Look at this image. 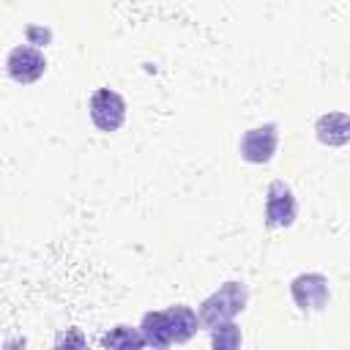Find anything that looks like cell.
<instances>
[{
	"instance_id": "cell-9",
	"label": "cell",
	"mask_w": 350,
	"mask_h": 350,
	"mask_svg": "<svg viewBox=\"0 0 350 350\" xmlns=\"http://www.w3.org/2000/svg\"><path fill=\"white\" fill-rule=\"evenodd\" d=\"M139 331L145 336V345H150V347H170V345H175L172 331H170V320H167V309L145 312L142 320H139Z\"/></svg>"
},
{
	"instance_id": "cell-3",
	"label": "cell",
	"mask_w": 350,
	"mask_h": 350,
	"mask_svg": "<svg viewBox=\"0 0 350 350\" xmlns=\"http://www.w3.org/2000/svg\"><path fill=\"white\" fill-rule=\"evenodd\" d=\"M88 112H90V120H93V126H96L98 131L112 134V131H118V129L123 126V120H126V101H123V96H120L118 90H112V88H98V90L90 96V101H88Z\"/></svg>"
},
{
	"instance_id": "cell-4",
	"label": "cell",
	"mask_w": 350,
	"mask_h": 350,
	"mask_svg": "<svg viewBox=\"0 0 350 350\" xmlns=\"http://www.w3.org/2000/svg\"><path fill=\"white\" fill-rule=\"evenodd\" d=\"M276 145H279V126L262 123V126L243 131V137L238 142V153L249 164H268L276 153Z\"/></svg>"
},
{
	"instance_id": "cell-11",
	"label": "cell",
	"mask_w": 350,
	"mask_h": 350,
	"mask_svg": "<svg viewBox=\"0 0 350 350\" xmlns=\"http://www.w3.org/2000/svg\"><path fill=\"white\" fill-rule=\"evenodd\" d=\"M211 345L216 350H235L241 347V328L230 320V323H221L211 331Z\"/></svg>"
},
{
	"instance_id": "cell-8",
	"label": "cell",
	"mask_w": 350,
	"mask_h": 350,
	"mask_svg": "<svg viewBox=\"0 0 350 350\" xmlns=\"http://www.w3.org/2000/svg\"><path fill=\"white\" fill-rule=\"evenodd\" d=\"M167 320H170V331H172L175 345L189 342V339L197 334V328H202L200 314H197L191 306H186V304H172V306H167Z\"/></svg>"
},
{
	"instance_id": "cell-10",
	"label": "cell",
	"mask_w": 350,
	"mask_h": 350,
	"mask_svg": "<svg viewBox=\"0 0 350 350\" xmlns=\"http://www.w3.org/2000/svg\"><path fill=\"white\" fill-rule=\"evenodd\" d=\"M104 347H142L145 345V336L139 328H129V325H115L104 339H101Z\"/></svg>"
},
{
	"instance_id": "cell-2",
	"label": "cell",
	"mask_w": 350,
	"mask_h": 350,
	"mask_svg": "<svg viewBox=\"0 0 350 350\" xmlns=\"http://www.w3.org/2000/svg\"><path fill=\"white\" fill-rule=\"evenodd\" d=\"M295 216H298V200H295L293 189L284 180L268 183V189H265V211H262L265 227H271V230L293 227Z\"/></svg>"
},
{
	"instance_id": "cell-1",
	"label": "cell",
	"mask_w": 350,
	"mask_h": 350,
	"mask_svg": "<svg viewBox=\"0 0 350 350\" xmlns=\"http://www.w3.org/2000/svg\"><path fill=\"white\" fill-rule=\"evenodd\" d=\"M249 304V287L243 282H224L219 290H213L197 309L200 323L205 331H213L221 323L235 320V314H241Z\"/></svg>"
},
{
	"instance_id": "cell-7",
	"label": "cell",
	"mask_w": 350,
	"mask_h": 350,
	"mask_svg": "<svg viewBox=\"0 0 350 350\" xmlns=\"http://www.w3.org/2000/svg\"><path fill=\"white\" fill-rule=\"evenodd\" d=\"M314 137L328 145V148H339L350 142V115L347 112H325L314 120Z\"/></svg>"
},
{
	"instance_id": "cell-5",
	"label": "cell",
	"mask_w": 350,
	"mask_h": 350,
	"mask_svg": "<svg viewBox=\"0 0 350 350\" xmlns=\"http://www.w3.org/2000/svg\"><path fill=\"white\" fill-rule=\"evenodd\" d=\"M290 295L301 312H320L331 301V287L323 273H298L290 282Z\"/></svg>"
},
{
	"instance_id": "cell-6",
	"label": "cell",
	"mask_w": 350,
	"mask_h": 350,
	"mask_svg": "<svg viewBox=\"0 0 350 350\" xmlns=\"http://www.w3.org/2000/svg\"><path fill=\"white\" fill-rule=\"evenodd\" d=\"M5 68H8V77L19 85H33L36 79L44 77L46 71V57L41 49L30 46V44H19L8 52L5 57Z\"/></svg>"
},
{
	"instance_id": "cell-12",
	"label": "cell",
	"mask_w": 350,
	"mask_h": 350,
	"mask_svg": "<svg viewBox=\"0 0 350 350\" xmlns=\"http://www.w3.org/2000/svg\"><path fill=\"white\" fill-rule=\"evenodd\" d=\"M57 345H85V342H82V336H63V339H57Z\"/></svg>"
}]
</instances>
